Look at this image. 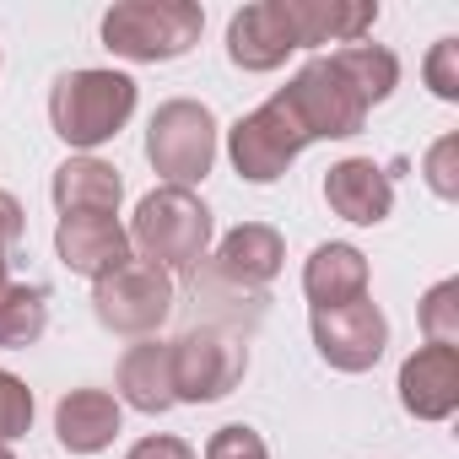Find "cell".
<instances>
[{"mask_svg": "<svg viewBox=\"0 0 459 459\" xmlns=\"http://www.w3.org/2000/svg\"><path fill=\"white\" fill-rule=\"evenodd\" d=\"M28 427H33V389L0 368V443L12 448L17 437H28Z\"/></svg>", "mask_w": 459, "mask_h": 459, "instance_id": "cell-23", "label": "cell"}, {"mask_svg": "<svg viewBox=\"0 0 459 459\" xmlns=\"http://www.w3.org/2000/svg\"><path fill=\"white\" fill-rule=\"evenodd\" d=\"M119 421H125V405L108 389H71L55 405V437L71 454H103L119 437Z\"/></svg>", "mask_w": 459, "mask_h": 459, "instance_id": "cell-18", "label": "cell"}, {"mask_svg": "<svg viewBox=\"0 0 459 459\" xmlns=\"http://www.w3.org/2000/svg\"><path fill=\"white\" fill-rule=\"evenodd\" d=\"M200 459H271V448H265V437H260L255 427L227 421V427H216V432L205 437V454H200Z\"/></svg>", "mask_w": 459, "mask_h": 459, "instance_id": "cell-25", "label": "cell"}, {"mask_svg": "<svg viewBox=\"0 0 459 459\" xmlns=\"http://www.w3.org/2000/svg\"><path fill=\"white\" fill-rule=\"evenodd\" d=\"M421 82H427L432 98L459 103V39H437V44H432L427 65H421Z\"/></svg>", "mask_w": 459, "mask_h": 459, "instance_id": "cell-26", "label": "cell"}, {"mask_svg": "<svg viewBox=\"0 0 459 459\" xmlns=\"http://www.w3.org/2000/svg\"><path fill=\"white\" fill-rule=\"evenodd\" d=\"M308 130L298 125V114L287 108L281 92H271L260 108H249L233 130H227V157H233V173L249 184H276L303 152H308Z\"/></svg>", "mask_w": 459, "mask_h": 459, "instance_id": "cell-6", "label": "cell"}, {"mask_svg": "<svg viewBox=\"0 0 459 459\" xmlns=\"http://www.w3.org/2000/svg\"><path fill=\"white\" fill-rule=\"evenodd\" d=\"M125 459H195V448H189L184 437H173V432H152V437L130 443Z\"/></svg>", "mask_w": 459, "mask_h": 459, "instance_id": "cell-28", "label": "cell"}, {"mask_svg": "<svg viewBox=\"0 0 459 459\" xmlns=\"http://www.w3.org/2000/svg\"><path fill=\"white\" fill-rule=\"evenodd\" d=\"M216 114L195 98H168L152 125H146V162L162 184L173 189H195L205 184V173L216 168Z\"/></svg>", "mask_w": 459, "mask_h": 459, "instance_id": "cell-4", "label": "cell"}, {"mask_svg": "<svg viewBox=\"0 0 459 459\" xmlns=\"http://www.w3.org/2000/svg\"><path fill=\"white\" fill-rule=\"evenodd\" d=\"M292 55H298V33L287 17V0H255V6L233 12V22H227V60L238 71L265 76V71H281Z\"/></svg>", "mask_w": 459, "mask_h": 459, "instance_id": "cell-10", "label": "cell"}, {"mask_svg": "<svg viewBox=\"0 0 459 459\" xmlns=\"http://www.w3.org/2000/svg\"><path fill=\"white\" fill-rule=\"evenodd\" d=\"M49 330V292L39 281H12L0 292V351H28Z\"/></svg>", "mask_w": 459, "mask_h": 459, "instance_id": "cell-20", "label": "cell"}, {"mask_svg": "<svg viewBox=\"0 0 459 459\" xmlns=\"http://www.w3.org/2000/svg\"><path fill=\"white\" fill-rule=\"evenodd\" d=\"M287 98V108L298 114V125L308 130V141H346L368 125V103L357 98V87L341 76V65L330 55H314L287 87H276Z\"/></svg>", "mask_w": 459, "mask_h": 459, "instance_id": "cell-8", "label": "cell"}, {"mask_svg": "<svg viewBox=\"0 0 459 459\" xmlns=\"http://www.w3.org/2000/svg\"><path fill=\"white\" fill-rule=\"evenodd\" d=\"M330 60L341 65V76L357 87V98H362L368 108L389 103V92L400 87V60H394L384 44H346V49H335Z\"/></svg>", "mask_w": 459, "mask_h": 459, "instance_id": "cell-21", "label": "cell"}, {"mask_svg": "<svg viewBox=\"0 0 459 459\" xmlns=\"http://www.w3.org/2000/svg\"><path fill=\"white\" fill-rule=\"evenodd\" d=\"M130 255L168 271V276H195L205 249H211V211L195 189H152L141 195L135 216H130Z\"/></svg>", "mask_w": 459, "mask_h": 459, "instance_id": "cell-1", "label": "cell"}, {"mask_svg": "<svg viewBox=\"0 0 459 459\" xmlns=\"http://www.w3.org/2000/svg\"><path fill=\"white\" fill-rule=\"evenodd\" d=\"M249 373V346L233 330L189 325L173 341V400L178 405H211L227 400Z\"/></svg>", "mask_w": 459, "mask_h": 459, "instance_id": "cell-5", "label": "cell"}, {"mask_svg": "<svg viewBox=\"0 0 459 459\" xmlns=\"http://www.w3.org/2000/svg\"><path fill=\"white\" fill-rule=\"evenodd\" d=\"M130 114H135V82L125 71L82 65V71L55 76V87H49V125L82 157L108 146L130 125Z\"/></svg>", "mask_w": 459, "mask_h": 459, "instance_id": "cell-2", "label": "cell"}, {"mask_svg": "<svg viewBox=\"0 0 459 459\" xmlns=\"http://www.w3.org/2000/svg\"><path fill=\"white\" fill-rule=\"evenodd\" d=\"M281 265H287V244L271 221H238L233 233L216 244V260H211V271L221 281H233L244 292H265L281 276Z\"/></svg>", "mask_w": 459, "mask_h": 459, "instance_id": "cell-14", "label": "cell"}, {"mask_svg": "<svg viewBox=\"0 0 459 459\" xmlns=\"http://www.w3.org/2000/svg\"><path fill=\"white\" fill-rule=\"evenodd\" d=\"M314 346L335 373H368L378 368L389 346V319L373 298L341 303V308H314Z\"/></svg>", "mask_w": 459, "mask_h": 459, "instance_id": "cell-9", "label": "cell"}, {"mask_svg": "<svg viewBox=\"0 0 459 459\" xmlns=\"http://www.w3.org/2000/svg\"><path fill=\"white\" fill-rule=\"evenodd\" d=\"M400 405L416 421H448L459 411V346H416L400 362Z\"/></svg>", "mask_w": 459, "mask_h": 459, "instance_id": "cell-11", "label": "cell"}, {"mask_svg": "<svg viewBox=\"0 0 459 459\" xmlns=\"http://www.w3.org/2000/svg\"><path fill=\"white\" fill-rule=\"evenodd\" d=\"M55 255L71 276L103 281L108 271H119L130 255V233L119 227V216H60L55 227Z\"/></svg>", "mask_w": 459, "mask_h": 459, "instance_id": "cell-12", "label": "cell"}, {"mask_svg": "<svg viewBox=\"0 0 459 459\" xmlns=\"http://www.w3.org/2000/svg\"><path fill=\"white\" fill-rule=\"evenodd\" d=\"M60 216H119V200H125V178L114 162L103 157H65L55 168V184H49Z\"/></svg>", "mask_w": 459, "mask_h": 459, "instance_id": "cell-16", "label": "cell"}, {"mask_svg": "<svg viewBox=\"0 0 459 459\" xmlns=\"http://www.w3.org/2000/svg\"><path fill=\"white\" fill-rule=\"evenodd\" d=\"M368 255L357 244H319L308 260H303V292L314 308H341V303H357L368 298Z\"/></svg>", "mask_w": 459, "mask_h": 459, "instance_id": "cell-19", "label": "cell"}, {"mask_svg": "<svg viewBox=\"0 0 459 459\" xmlns=\"http://www.w3.org/2000/svg\"><path fill=\"white\" fill-rule=\"evenodd\" d=\"M205 12L195 0H119L103 12V49L130 65H162L200 44Z\"/></svg>", "mask_w": 459, "mask_h": 459, "instance_id": "cell-3", "label": "cell"}, {"mask_svg": "<svg viewBox=\"0 0 459 459\" xmlns=\"http://www.w3.org/2000/svg\"><path fill=\"white\" fill-rule=\"evenodd\" d=\"M416 319H421L427 346H459V276H443L437 287H427Z\"/></svg>", "mask_w": 459, "mask_h": 459, "instance_id": "cell-22", "label": "cell"}, {"mask_svg": "<svg viewBox=\"0 0 459 459\" xmlns=\"http://www.w3.org/2000/svg\"><path fill=\"white\" fill-rule=\"evenodd\" d=\"M114 384H119L114 400L130 405V411H141V416H162V411H173V405H178V400H173V341L146 335V341L125 346Z\"/></svg>", "mask_w": 459, "mask_h": 459, "instance_id": "cell-15", "label": "cell"}, {"mask_svg": "<svg viewBox=\"0 0 459 459\" xmlns=\"http://www.w3.org/2000/svg\"><path fill=\"white\" fill-rule=\"evenodd\" d=\"M22 238V205H17V195H0V292L12 287V276H6V255H12V244Z\"/></svg>", "mask_w": 459, "mask_h": 459, "instance_id": "cell-27", "label": "cell"}, {"mask_svg": "<svg viewBox=\"0 0 459 459\" xmlns=\"http://www.w3.org/2000/svg\"><path fill=\"white\" fill-rule=\"evenodd\" d=\"M0 459H17V454H12V448H6V443H0Z\"/></svg>", "mask_w": 459, "mask_h": 459, "instance_id": "cell-29", "label": "cell"}, {"mask_svg": "<svg viewBox=\"0 0 459 459\" xmlns=\"http://www.w3.org/2000/svg\"><path fill=\"white\" fill-rule=\"evenodd\" d=\"M325 200L351 227H378L394 211V178L373 157H341L325 173Z\"/></svg>", "mask_w": 459, "mask_h": 459, "instance_id": "cell-13", "label": "cell"}, {"mask_svg": "<svg viewBox=\"0 0 459 459\" xmlns=\"http://www.w3.org/2000/svg\"><path fill=\"white\" fill-rule=\"evenodd\" d=\"M421 178H427V189H432L437 200H459V135H454V130L427 146Z\"/></svg>", "mask_w": 459, "mask_h": 459, "instance_id": "cell-24", "label": "cell"}, {"mask_svg": "<svg viewBox=\"0 0 459 459\" xmlns=\"http://www.w3.org/2000/svg\"><path fill=\"white\" fill-rule=\"evenodd\" d=\"M92 314H98V325L108 335L146 341L173 314V276L157 271V265H146V260H125L103 281H92Z\"/></svg>", "mask_w": 459, "mask_h": 459, "instance_id": "cell-7", "label": "cell"}, {"mask_svg": "<svg viewBox=\"0 0 459 459\" xmlns=\"http://www.w3.org/2000/svg\"><path fill=\"white\" fill-rule=\"evenodd\" d=\"M298 49L319 44H362L378 22V0H287Z\"/></svg>", "mask_w": 459, "mask_h": 459, "instance_id": "cell-17", "label": "cell"}]
</instances>
